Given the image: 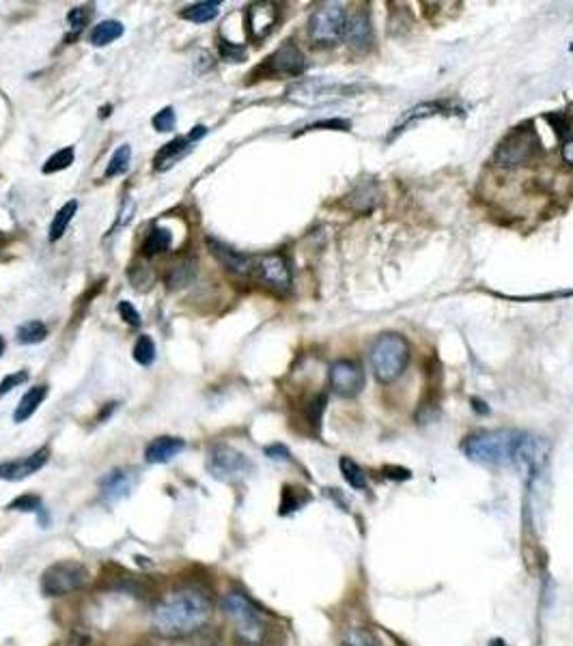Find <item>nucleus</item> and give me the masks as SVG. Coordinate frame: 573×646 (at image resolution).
Here are the masks:
<instances>
[{
	"instance_id": "7ed1b4c3",
	"label": "nucleus",
	"mask_w": 573,
	"mask_h": 646,
	"mask_svg": "<svg viewBox=\"0 0 573 646\" xmlns=\"http://www.w3.org/2000/svg\"><path fill=\"white\" fill-rule=\"evenodd\" d=\"M409 362V347L401 334H382L371 347V366L382 384H390L401 377Z\"/></svg>"
},
{
	"instance_id": "393cba45",
	"label": "nucleus",
	"mask_w": 573,
	"mask_h": 646,
	"mask_svg": "<svg viewBox=\"0 0 573 646\" xmlns=\"http://www.w3.org/2000/svg\"><path fill=\"white\" fill-rule=\"evenodd\" d=\"M442 104H436V101H425V104H420V106H416V108H411V110H407L405 115H403V119L397 123V128H395V134H399V132H403L407 125H414L416 121H423V119H427V117H434V115H438V112H442Z\"/></svg>"
},
{
	"instance_id": "aec40b11",
	"label": "nucleus",
	"mask_w": 573,
	"mask_h": 646,
	"mask_svg": "<svg viewBox=\"0 0 573 646\" xmlns=\"http://www.w3.org/2000/svg\"><path fill=\"white\" fill-rule=\"evenodd\" d=\"M382 194H380V188L375 184H362L358 186L349 196H347V207L358 211V213H369L375 209V205L380 203Z\"/></svg>"
},
{
	"instance_id": "ddd939ff",
	"label": "nucleus",
	"mask_w": 573,
	"mask_h": 646,
	"mask_svg": "<svg viewBox=\"0 0 573 646\" xmlns=\"http://www.w3.org/2000/svg\"><path fill=\"white\" fill-rule=\"evenodd\" d=\"M205 242H207V248L213 255V259H216L226 272L235 274V276H248L250 272H255V259L253 257L242 255V253H237V250L229 248L226 244L213 239V237H207Z\"/></svg>"
},
{
	"instance_id": "4be33fe9",
	"label": "nucleus",
	"mask_w": 573,
	"mask_h": 646,
	"mask_svg": "<svg viewBox=\"0 0 573 646\" xmlns=\"http://www.w3.org/2000/svg\"><path fill=\"white\" fill-rule=\"evenodd\" d=\"M171 244H173V233L168 228L155 226L153 231H149L145 242H142V255H147V257L162 255L171 248Z\"/></svg>"
},
{
	"instance_id": "f8f14e48",
	"label": "nucleus",
	"mask_w": 573,
	"mask_h": 646,
	"mask_svg": "<svg viewBox=\"0 0 573 646\" xmlns=\"http://www.w3.org/2000/svg\"><path fill=\"white\" fill-rule=\"evenodd\" d=\"M246 30L253 41H263L278 22V9L272 3H255L246 9Z\"/></svg>"
},
{
	"instance_id": "2f4dec72",
	"label": "nucleus",
	"mask_w": 573,
	"mask_h": 646,
	"mask_svg": "<svg viewBox=\"0 0 573 646\" xmlns=\"http://www.w3.org/2000/svg\"><path fill=\"white\" fill-rule=\"evenodd\" d=\"M134 360L142 366H149L155 360V343L151 340V336L142 334L136 345H134Z\"/></svg>"
},
{
	"instance_id": "2eb2a0df",
	"label": "nucleus",
	"mask_w": 573,
	"mask_h": 646,
	"mask_svg": "<svg viewBox=\"0 0 573 646\" xmlns=\"http://www.w3.org/2000/svg\"><path fill=\"white\" fill-rule=\"evenodd\" d=\"M50 457V451L48 448H39L37 453L28 455L26 459H20V461H7L0 465V478L5 480H22L30 474H35L37 470H41L46 461Z\"/></svg>"
},
{
	"instance_id": "9b49d317",
	"label": "nucleus",
	"mask_w": 573,
	"mask_h": 646,
	"mask_svg": "<svg viewBox=\"0 0 573 646\" xmlns=\"http://www.w3.org/2000/svg\"><path fill=\"white\" fill-rule=\"evenodd\" d=\"M330 388L338 397H356L365 388V371L351 360H338L330 366Z\"/></svg>"
},
{
	"instance_id": "c756f323",
	"label": "nucleus",
	"mask_w": 573,
	"mask_h": 646,
	"mask_svg": "<svg viewBox=\"0 0 573 646\" xmlns=\"http://www.w3.org/2000/svg\"><path fill=\"white\" fill-rule=\"evenodd\" d=\"M343 646H384V644L371 629H365V627H353V629H349L345 634Z\"/></svg>"
},
{
	"instance_id": "a19ab883",
	"label": "nucleus",
	"mask_w": 573,
	"mask_h": 646,
	"mask_svg": "<svg viewBox=\"0 0 573 646\" xmlns=\"http://www.w3.org/2000/svg\"><path fill=\"white\" fill-rule=\"evenodd\" d=\"M265 455L270 457V459H276V461H286V459L291 457L289 451H286V446H282V444L267 446V448H265Z\"/></svg>"
},
{
	"instance_id": "c85d7f7f",
	"label": "nucleus",
	"mask_w": 573,
	"mask_h": 646,
	"mask_svg": "<svg viewBox=\"0 0 573 646\" xmlns=\"http://www.w3.org/2000/svg\"><path fill=\"white\" fill-rule=\"evenodd\" d=\"M130 159H132V149H130V145H121V147L113 153V157H110V162H108V168H106V179L119 177V175H123V173H128Z\"/></svg>"
},
{
	"instance_id": "4468645a",
	"label": "nucleus",
	"mask_w": 573,
	"mask_h": 646,
	"mask_svg": "<svg viewBox=\"0 0 573 646\" xmlns=\"http://www.w3.org/2000/svg\"><path fill=\"white\" fill-rule=\"evenodd\" d=\"M267 67L274 74H286V76H300L307 63H304V54L293 41H284L270 59H267Z\"/></svg>"
},
{
	"instance_id": "a18cd8bd",
	"label": "nucleus",
	"mask_w": 573,
	"mask_h": 646,
	"mask_svg": "<svg viewBox=\"0 0 573 646\" xmlns=\"http://www.w3.org/2000/svg\"><path fill=\"white\" fill-rule=\"evenodd\" d=\"M487 646H507V642H505L503 638H494Z\"/></svg>"
},
{
	"instance_id": "f257e3e1",
	"label": "nucleus",
	"mask_w": 573,
	"mask_h": 646,
	"mask_svg": "<svg viewBox=\"0 0 573 646\" xmlns=\"http://www.w3.org/2000/svg\"><path fill=\"white\" fill-rule=\"evenodd\" d=\"M211 614V599L205 590L184 586L164 597L153 609V629L164 638H184L199 632Z\"/></svg>"
},
{
	"instance_id": "423d86ee",
	"label": "nucleus",
	"mask_w": 573,
	"mask_h": 646,
	"mask_svg": "<svg viewBox=\"0 0 573 646\" xmlns=\"http://www.w3.org/2000/svg\"><path fill=\"white\" fill-rule=\"evenodd\" d=\"M88 582V569L76 560H61L50 565L41 576V590L48 597H63L82 588Z\"/></svg>"
},
{
	"instance_id": "a878e982",
	"label": "nucleus",
	"mask_w": 573,
	"mask_h": 646,
	"mask_svg": "<svg viewBox=\"0 0 573 646\" xmlns=\"http://www.w3.org/2000/svg\"><path fill=\"white\" fill-rule=\"evenodd\" d=\"M76 211H78L76 201H69L59 209V213L55 215V220H52V224H50V242H57L65 235V231H67L69 222L74 220Z\"/></svg>"
},
{
	"instance_id": "473e14b6",
	"label": "nucleus",
	"mask_w": 573,
	"mask_h": 646,
	"mask_svg": "<svg viewBox=\"0 0 573 646\" xmlns=\"http://www.w3.org/2000/svg\"><path fill=\"white\" fill-rule=\"evenodd\" d=\"M194 272H196V261H190V263L184 261V263L175 265L173 272H171V276H168V286H171V284H173V286H184V284H188V282L192 280Z\"/></svg>"
},
{
	"instance_id": "58836bf2",
	"label": "nucleus",
	"mask_w": 573,
	"mask_h": 646,
	"mask_svg": "<svg viewBox=\"0 0 573 646\" xmlns=\"http://www.w3.org/2000/svg\"><path fill=\"white\" fill-rule=\"evenodd\" d=\"M349 128H351V123H349V121H343V119H332V121H317V123L309 125V128L304 130V132H311V130H341V132H345V130H349Z\"/></svg>"
},
{
	"instance_id": "20e7f679",
	"label": "nucleus",
	"mask_w": 573,
	"mask_h": 646,
	"mask_svg": "<svg viewBox=\"0 0 573 646\" xmlns=\"http://www.w3.org/2000/svg\"><path fill=\"white\" fill-rule=\"evenodd\" d=\"M222 609L226 618L233 623V627H235V634L242 642L250 646H257L263 642L267 632L263 616L246 595H242V592H229L222 599Z\"/></svg>"
},
{
	"instance_id": "5701e85b",
	"label": "nucleus",
	"mask_w": 573,
	"mask_h": 646,
	"mask_svg": "<svg viewBox=\"0 0 573 646\" xmlns=\"http://www.w3.org/2000/svg\"><path fill=\"white\" fill-rule=\"evenodd\" d=\"M218 9H220L218 0H207V3H196V5L186 7L182 11V17L188 22H194V24H205V22H211L213 17L218 15Z\"/></svg>"
},
{
	"instance_id": "72a5a7b5",
	"label": "nucleus",
	"mask_w": 573,
	"mask_h": 646,
	"mask_svg": "<svg viewBox=\"0 0 573 646\" xmlns=\"http://www.w3.org/2000/svg\"><path fill=\"white\" fill-rule=\"evenodd\" d=\"M88 13L84 7H76V9H71L69 13H67V26H69V37H67V41L69 39H76L78 35L82 32V28H84V24L88 22Z\"/></svg>"
},
{
	"instance_id": "1a4fd4ad",
	"label": "nucleus",
	"mask_w": 573,
	"mask_h": 646,
	"mask_svg": "<svg viewBox=\"0 0 573 646\" xmlns=\"http://www.w3.org/2000/svg\"><path fill=\"white\" fill-rule=\"evenodd\" d=\"M255 272H257V278L267 289H272L276 293H286L291 289V267H289V261L280 253L263 255L255 263Z\"/></svg>"
},
{
	"instance_id": "dca6fc26",
	"label": "nucleus",
	"mask_w": 573,
	"mask_h": 646,
	"mask_svg": "<svg viewBox=\"0 0 573 646\" xmlns=\"http://www.w3.org/2000/svg\"><path fill=\"white\" fill-rule=\"evenodd\" d=\"M345 41L356 48V50H365L371 41H373V30H371V20L365 11H356L351 15H347V24H345Z\"/></svg>"
},
{
	"instance_id": "f03ea898",
	"label": "nucleus",
	"mask_w": 573,
	"mask_h": 646,
	"mask_svg": "<svg viewBox=\"0 0 573 646\" xmlns=\"http://www.w3.org/2000/svg\"><path fill=\"white\" fill-rule=\"evenodd\" d=\"M519 440H522L519 431L498 429L468 438V442L463 444V451L468 459L483 465H509L515 463Z\"/></svg>"
},
{
	"instance_id": "ea45409f",
	"label": "nucleus",
	"mask_w": 573,
	"mask_h": 646,
	"mask_svg": "<svg viewBox=\"0 0 573 646\" xmlns=\"http://www.w3.org/2000/svg\"><path fill=\"white\" fill-rule=\"evenodd\" d=\"M119 315L130 323V326H140V315L130 302H119Z\"/></svg>"
},
{
	"instance_id": "39448f33",
	"label": "nucleus",
	"mask_w": 573,
	"mask_h": 646,
	"mask_svg": "<svg viewBox=\"0 0 573 646\" xmlns=\"http://www.w3.org/2000/svg\"><path fill=\"white\" fill-rule=\"evenodd\" d=\"M539 151H541L539 134H536L530 125H522V128H515L503 138V142H500L494 153V162L498 166L515 168V166H524L528 162H532L539 155Z\"/></svg>"
},
{
	"instance_id": "e433bc0d",
	"label": "nucleus",
	"mask_w": 573,
	"mask_h": 646,
	"mask_svg": "<svg viewBox=\"0 0 573 646\" xmlns=\"http://www.w3.org/2000/svg\"><path fill=\"white\" fill-rule=\"evenodd\" d=\"M28 380V373L26 371H17V373H11V375H7L3 382H0V397H5V394H9L13 388H17V386H22L24 382Z\"/></svg>"
},
{
	"instance_id": "b1692460",
	"label": "nucleus",
	"mask_w": 573,
	"mask_h": 646,
	"mask_svg": "<svg viewBox=\"0 0 573 646\" xmlns=\"http://www.w3.org/2000/svg\"><path fill=\"white\" fill-rule=\"evenodd\" d=\"M123 24L121 22H117V20H104V22H99L93 30H91V43L95 46V48H101V46H108V43H113L115 39H119L121 35H123Z\"/></svg>"
},
{
	"instance_id": "4c0bfd02",
	"label": "nucleus",
	"mask_w": 573,
	"mask_h": 646,
	"mask_svg": "<svg viewBox=\"0 0 573 646\" xmlns=\"http://www.w3.org/2000/svg\"><path fill=\"white\" fill-rule=\"evenodd\" d=\"M220 54H222V59L229 63H242L246 59V50L235 46V43H229V41L220 43Z\"/></svg>"
},
{
	"instance_id": "f3484780",
	"label": "nucleus",
	"mask_w": 573,
	"mask_h": 646,
	"mask_svg": "<svg viewBox=\"0 0 573 646\" xmlns=\"http://www.w3.org/2000/svg\"><path fill=\"white\" fill-rule=\"evenodd\" d=\"M186 448V442L182 438H157L153 440L147 451H145V459L147 463H168L171 459H175L179 453Z\"/></svg>"
},
{
	"instance_id": "cd10ccee",
	"label": "nucleus",
	"mask_w": 573,
	"mask_h": 646,
	"mask_svg": "<svg viewBox=\"0 0 573 646\" xmlns=\"http://www.w3.org/2000/svg\"><path fill=\"white\" fill-rule=\"evenodd\" d=\"M338 465H341L343 478L349 482V487H353V489H367V474H365V470H362L360 465H358L353 459L343 457L341 461H338Z\"/></svg>"
},
{
	"instance_id": "6e6552de",
	"label": "nucleus",
	"mask_w": 573,
	"mask_h": 646,
	"mask_svg": "<svg viewBox=\"0 0 573 646\" xmlns=\"http://www.w3.org/2000/svg\"><path fill=\"white\" fill-rule=\"evenodd\" d=\"M207 468L220 480H237L250 472L253 463L248 461L244 453L235 451V448H231L226 444H216L209 451Z\"/></svg>"
},
{
	"instance_id": "49530a36",
	"label": "nucleus",
	"mask_w": 573,
	"mask_h": 646,
	"mask_svg": "<svg viewBox=\"0 0 573 646\" xmlns=\"http://www.w3.org/2000/svg\"><path fill=\"white\" fill-rule=\"evenodd\" d=\"M3 351H5V338L0 336V355H3Z\"/></svg>"
},
{
	"instance_id": "412c9836",
	"label": "nucleus",
	"mask_w": 573,
	"mask_h": 646,
	"mask_svg": "<svg viewBox=\"0 0 573 646\" xmlns=\"http://www.w3.org/2000/svg\"><path fill=\"white\" fill-rule=\"evenodd\" d=\"M46 394H48V386H32L24 397H22V401H20V405L15 407V411H13V420L15 422H24V420H28L35 411H37V407L43 403V399H46Z\"/></svg>"
},
{
	"instance_id": "f704fd0d",
	"label": "nucleus",
	"mask_w": 573,
	"mask_h": 646,
	"mask_svg": "<svg viewBox=\"0 0 573 646\" xmlns=\"http://www.w3.org/2000/svg\"><path fill=\"white\" fill-rule=\"evenodd\" d=\"M9 511H22V513H41V498L32 496V493H24L20 498H15L13 502H9Z\"/></svg>"
},
{
	"instance_id": "a211bd4d",
	"label": "nucleus",
	"mask_w": 573,
	"mask_h": 646,
	"mask_svg": "<svg viewBox=\"0 0 573 646\" xmlns=\"http://www.w3.org/2000/svg\"><path fill=\"white\" fill-rule=\"evenodd\" d=\"M99 487H101V498L106 502H119V500L130 496L132 478H130V474H125L123 470H113L110 474H106L101 478Z\"/></svg>"
},
{
	"instance_id": "bb28decb",
	"label": "nucleus",
	"mask_w": 573,
	"mask_h": 646,
	"mask_svg": "<svg viewBox=\"0 0 573 646\" xmlns=\"http://www.w3.org/2000/svg\"><path fill=\"white\" fill-rule=\"evenodd\" d=\"M48 336V328L41 321H26L17 328V340L22 345H37L41 340H46Z\"/></svg>"
},
{
	"instance_id": "9d476101",
	"label": "nucleus",
	"mask_w": 573,
	"mask_h": 646,
	"mask_svg": "<svg viewBox=\"0 0 573 646\" xmlns=\"http://www.w3.org/2000/svg\"><path fill=\"white\" fill-rule=\"evenodd\" d=\"M349 91L351 88H347V86L315 78V80H302V82L293 84L289 88V99H293L298 104H321V101H330V99L343 95V93H349Z\"/></svg>"
},
{
	"instance_id": "c9c22d12",
	"label": "nucleus",
	"mask_w": 573,
	"mask_h": 646,
	"mask_svg": "<svg viewBox=\"0 0 573 646\" xmlns=\"http://www.w3.org/2000/svg\"><path fill=\"white\" fill-rule=\"evenodd\" d=\"M151 123H153V128L157 130V132H171V130H175V125H177V117H175V110L168 106V108H162L153 119H151Z\"/></svg>"
},
{
	"instance_id": "0eeeda50",
	"label": "nucleus",
	"mask_w": 573,
	"mask_h": 646,
	"mask_svg": "<svg viewBox=\"0 0 573 646\" xmlns=\"http://www.w3.org/2000/svg\"><path fill=\"white\" fill-rule=\"evenodd\" d=\"M347 11L343 5H324L319 7L309 22L311 39L321 46H332L345 35Z\"/></svg>"
},
{
	"instance_id": "c03bdc74",
	"label": "nucleus",
	"mask_w": 573,
	"mask_h": 646,
	"mask_svg": "<svg viewBox=\"0 0 573 646\" xmlns=\"http://www.w3.org/2000/svg\"><path fill=\"white\" fill-rule=\"evenodd\" d=\"M205 134H207V128H205V125H196V128L188 134V138H190L192 142H196V140H201Z\"/></svg>"
},
{
	"instance_id": "6ab92c4d",
	"label": "nucleus",
	"mask_w": 573,
	"mask_h": 646,
	"mask_svg": "<svg viewBox=\"0 0 573 646\" xmlns=\"http://www.w3.org/2000/svg\"><path fill=\"white\" fill-rule=\"evenodd\" d=\"M190 149H192V140L188 136H179V138L171 140L168 145H164L162 149H159V153L153 159V166L157 170H166V168H171L175 164V162L182 159Z\"/></svg>"
},
{
	"instance_id": "79ce46f5",
	"label": "nucleus",
	"mask_w": 573,
	"mask_h": 646,
	"mask_svg": "<svg viewBox=\"0 0 573 646\" xmlns=\"http://www.w3.org/2000/svg\"><path fill=\"white\" fill-rule=\"evenodd\" d=\"M386 476H390V478H395V480H407L409 476H411V472L409 470H405V468H392V465H386V468L382 470Z\"/></svg>"
},
{
	"instance_id": "37998d69",
	"label": "nucleus",
	"mask_w": 573,
	"mask_h": 646,
	"mask_svg": "<svg viewBox=\"0 0 573 646\" xmlns=\"http://www.w3.org/2000/svg\"><path fill=\"white\" fill-rule=\"evenodd\" d=\"M561 155L565 159V164H569L573 168V138H567L561 147Z\"/></svg>"
},
{
	"instance_id": "7c9ffc66",
	"label": "nucleus",
	"mask_w": 573,
	"mask_h": 646,
	"mask_svg": "<svg viewBox=\"0 0 573 646\" xmlns=\"http://www.w3.org/2000/svg\"><path fill=\"white\" fill-rule=\"evenodd\" d=\"M74 157H76L74 147H65V149L57 151V153L52 155V157H48V162L43 164V173L48 175V173H59V170H65V168H69L71 164H74Z\"/></svg>"
}]
</instances>
